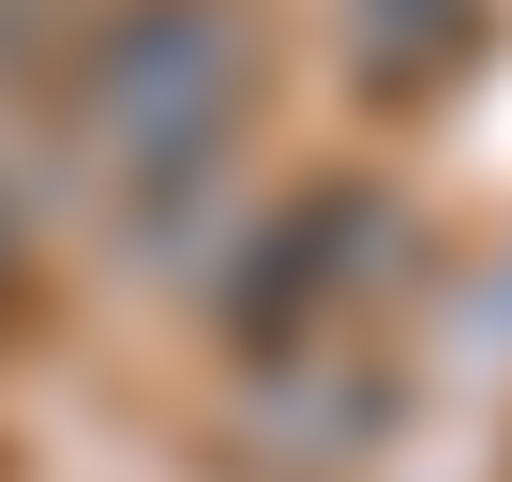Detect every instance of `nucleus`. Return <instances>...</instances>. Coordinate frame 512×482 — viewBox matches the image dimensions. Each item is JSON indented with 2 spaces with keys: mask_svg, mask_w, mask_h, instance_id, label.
Instances as JSON below:
<instances>
[{
  "mask_svg": "<svg viewBox=\"0 0 512 482\" xmlns=\"http://www.w3.org/2000/svg\"><path fill=\"white\" fill-rule=\"evenodd\" d=\"M76 16H91V0H0V61H46V46H76Z\"/></svg>",
  "mask_w": 512,
  "mask_h": 482,
  "instance_id": "20e7f679",
  "label": "nucleus"
},
{
  "mask_svg": "<svg viewBox=\"0 0 512 482\" xmlns=\"http://www.w3.org/2000/svg\"><path fill=\"white\" fill-rule=\"evenodd\" d=\"M392 272H407V211H392V181H317L302 211H272V226H256L241 347L272 362L287 332H317L332 302H362V287H392Z\"/></svg>",
  "mask_w": 512,
  "mask_h": 482,
  "instance_id": "f03ea898",
  "label": "nucleus"
},
{
  "mask_svg": "<svg viewBox=\"0 0 512 482\" xmlns=\"http://www.w3.org/2000/svg\"><path fill=\"white\" fill-rule=\"evenodd\" d=\"M482 61V0H362V91L392 106H422V91H452Z\"/></svg>",
  "mask_w": 512,
  "mask_h": 482,
  "instance_id": "7ed1b4c3",
  "label": "nucleus"
},
{
  "mask_svg": "<svg viewBox=\"0 0 512 482\" xmlns=\"http://www.w3.org/2000/svg\"><path fill=\"white\" fill-rule=\"evenodd\" d=\"M31 302V226H16V196H0V317Z\"/></svg>",
  "mask_w": 512,
  "mask_h": 482,
  "instance_id": "39448f33",
  "label": "nucleus"
},
{
  "mask_svg": "<svg viewBox=\"0 0 512 482\" xmlns=\"http://www.w3.org/2000/svg\"><path fill=\"white\" fill-rule=\"evenodd\" d=\"M61 106H76V151L121 166V181H196L226 151V121L256 106V31L226 0H106L61 61Z\"/></svg>",
  "mask_w": 512,
  "mask_h": 482,
  "instance_id": "f257e3e1",
  "label": "nucleus"
}]
</instances>
